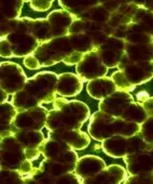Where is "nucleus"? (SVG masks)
<instances>
[{
  "mask_svg": "<svg viewBox=\"0 0 153 184\" xmlns=\"http://www.w3.org/2000/svg\"><path fill=\"white\" fill-rule=\"evenodd\" d=\"M148 97H149L148 93H147V92H144V91L140 92V93H138V94H137V100H138L139 102L147 101V99H148Z\"/></svg>",
  "mask_w": 153,
  "mask_h": 184,
  "instance_id": "1",
  "label": "nucleus"
}]
</instances>
